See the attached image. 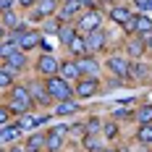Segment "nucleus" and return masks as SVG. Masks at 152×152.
<instances>
[{"instance_id": "nucleus-29", "label": "nucleus", "mask_w": 152, "mask_h": 152, "mask_svg": "<svg viewBox=\"0 0 152 152\" xmlns=\"http://www.w3.org/2000/svg\"><path fill=\"white\" fill-rule=\"evenodd\" d=\"M123 29H126V31H134V29H137V18H129V21L123 24Z\"/></svg>"}, {"instance_id": "nucleus-26", "label": "nucleus", "mask_w": 152, "mask_h": 152, "mask_svg": "<svg viewBox=\"0 0 152 152\" xmlns=\"http://www.w3.org/2000/svg\"><path fill=\"white\" fill-rule=\"evenodd\" d=\"M129 53H131L134 58H139V55L144 53V45H142V42H131V45H129Z\"/></svg>"}, {"instance_id": "nucleus-30", "label": "nucleus", "mask_w": 152, "mask_h": 152, "mask_svg": "<svg viewBox=\"0 0 152 152\" xmlns=\"http://www.w3.org/2000/svg\"><path fill=\"white\" fill-rule=\"evenodd\" d=\"M105 134H107V137H115V134H118L115 123H107V126H105Z\"/></svg>"}, {"instance_id": "nucleus-36", "label": "nucleus", "mask_w": 152, "mask_h": 152, "mask_svg": "<svg viewBox=\"0 0 152 152\" xmlns=\"http://www.w3.org/2000/svg\"><path fill=\"white\" fill-rule=\"evenodd\" d=\"M126 115H129V110H123V107H121V110H115V118H126Z\"/></svg>"}, {"instance_id": "nucleus-27", "label": "nucleus", "mask_w": 152, "mask_h": 152, "mask_svg": "<svg viewBox=\"0 0 152 152\" xmlns=\"http://www.w3.org/2000/svg\"><path fill=\"white\" fill-rule=\"evenodd\" d=\"M18 126H21V129H31V126H37V118H31V115H21Z\"/></svg>"}, {"instance_id": "nucleus-33", "label": "nucleus", "mask_w": 152, "mask_h": 152, "mask_svg": "<svg viewBox=\"0 0 152 152\" xmlns=\"http://www.w3.org/2000/svg\"><path fill=\"white\" fill-rule=\"evenodd\" d=\"M11 5H13V0H0V8L3 11H11Z\"/></svg>"}, {"instance_id": "nucleus-13", "label": "nucleus", "mask_w": 152, "mask_h": 152, "mask_svg": "<svg viewBox=\"0 0 152 152\" xmlns=\"http://www.w3.org/2000/svg\"><path fill=\"white\" fill-rule=\"evenodd\" d=\"M71 50H74L76 55H84V53H89V47H87V37H74Z\"/></svg>"}, {"instance_id": "nucleus-35", "label": "nucleus", "mask_w": 152, "mask_h": 152, "mask_svg": "<svg viewBox=\"0 0 152 152\" xmlns=\"http://www.w3.org/2000/svg\"><path fill=\"white\" fill-rule=\"evenodd\" d=\"M131 68H134V76H144V68L142 66H131Z\"/></svg>"}, {"instance_id": "nucleus-14", "label": "nucleus", "mask_w": 152, "mask_h": 152, "mask_svg": "<svg viewBox=\"0 0 152 152\" xmlns=\"http://www.w3.org/2000/svg\"><path fill=\"white\" fill-rule=\"evenodd\" d=\"M81 8V0H66V5H63V11H61V18H68L71 13H76Z\"/></svg>"}, {"instance_id": "nucleus-2", "label": "nucleus", "mask_w": 152, "mask_h": 152, "mask_svg": "<svg viewBox=\"0 0 152 152\" xmlns=\"http://www.w3.org/2000/svg\"><path fill=\"white\" fill-rule=\"evenodd\" d=\"M29 105H31V92L24 89V87H16L13 89V107L21 113V110H29Z\"/></svg>"}, {"instance_id": "nucleus-11", "label": "nucleus", "mask_w": 152, "mask_h": 152, "mask_svg": "<svg viewBox=\"0 0 152 152\" xmlns=\"http://www.w3.org/2000/svg\"><path fill=\"white\" fill-rule=\"evenodd\" d=\"M61 74H63V79H76V76L81 74V68H79V63H63Z\"/></svg>"}, {"instance_id": "nucleus-39", "label": "nucleus", "mask_w": 152, "mask_h": 152, "mask_svg": "<svg viewBox=\"0 0 152 152\" xmlns=\"http://www.w3.org/2000/svg\"><path fill=\"white\" fill-rule=\"evenodd\" d=\"M89 3H92V0H81V5H89Z\"/></svg>"}, {"instance_id": "nucleus-40", "label": "nucleus", "mask_w": 152, "mask_h": 152, "mask_svg": "<svg viewBox=\"0 0 152 152\" xmlns=\"http://www.w3.org/2000/svg\"><path fill=\"white\" fill-rule=\"evenodd\" d=\"M150 47H152V37H150Z\"/></svg>"}, {"instance_id": "nucleus-31", "label": "nucleus", "mask_w": 152, "mask_h": 152, "mask_svg": "<svg viewBox=\"0 0 152 152\" xmlns=\"http://www.w3.org/2000/svg\"><path fill=\"white\" fill-rule=\"evenodd\" d=\"M137 3L144 8V11H152V0H137Z\"/></svg>"}, {"instance_id": "nucleus-12", "label": "nucleus", "mask_w": 152, "mask_h": 152, "mask_svg": "<svg viewBox=\"0 0 152 152\" xmlns=\"http://www.w3.org/2000/svg\"><path fill=\"white\" fill-rule=\"evenodd\" d=\"M94 89H97V81H92V79H87V81H79V94L81 97H89V94H94Z\"/></svg>"}, {"instance_id": "nucleus-17", "label": "nucleus", "mask_w": 152, "mask_h": 152, "mask_svg": "<svg viewBox=\"0 0 152 152\" xmlns=\"http://www.w3.org/2000/svg\"><path fill=\"white\" fill-rule=\"evenodd\" d=\"M137 137H139V142L150 144V142H152V126H150V123H142V129H139Z\"/></svg>"}, {"instance_id": "nucleus-25", "label": "nucleus", "mask_w": 152, "mask_h": 152, "mask_svg": "<svg viewBox=\"0 0 152 152\" xmlns=\"http://www.w3.org/2000/svg\"><path fill=\"white\" fill-rule=\"evenodd\" d=\"M0 87H11V68L8 66H3V71H0Z\"/></svg>"}, {"instance_id": "nucleus-38", "label": "nucleus", "mask_w": 152, "mask_h": 152, "mask_svg": "<svg viewBox=\"0 0 152 152\" xmlns=\"http://www.w3.org/2000/svg\"><path fill=\"white\" fill-rule=\"evenodd\" d=\"M11 152H26V150H21V147H13V150H11Z\"/></svg>"}, {"instance_id": "nucleus-4", "label": "nucleus", "mask_w": 152, "mask_h": 152, "mask_svg": "<svg viewBox=\"0 0 152 152\" xmlns=\"http://www.w3.org/2000/svg\"><path fill=\"white\" fill-rule=\"evenodd\" d=\"M63 131H66L63 126H55V129L50 131V137H47V150H50V152H58V150H61V142H63Z\"/></svg>"}, {"instance_id": "nucleus-22", "label": "nucleus", "mask_w": 152, "mask_h": 152, "mask_svg": "<svg viewBox=\"0 0 152 152\" xmlns=\"http://www.w3.org/2000/svg\"><path fill=\"white\" fill-rule=\"evenodd\" d=\"M58 37H61V42H68V45H71V42H74V29H71V26H61V31H58Z\"/></svg>"}, {"instance_id": "nucleus-41", "label": "nucleus", "mask_w": 152, "mask_h": 152, "mask_svg": "<svg viewBox=\"0 0 152 152\" xmlns=\"http://www.w3.org/2000/svg\"><path fill=\"white\" fill-rule=\"evenodd\" d=\"M105 152H107V150H105Z\"/></svg>"}, {"instance_id": "nucleus-23", "label": "nucleus", "mask_w": 152, "mask_h": 152, "mask_svg": "<svg viewBox=\"0 0 152 152\" xmlns=\"http://www.w3.org/2000/svg\"><path fill=\"white\" fill-rule=\"evenodd\" d=\"M137 118H139L142 123H152V105H144V107L137 113Z\"/></svg>"}, {"instance_id": "nucleus-18", "label": "nucleus", "mask_w": 152, "mask_h": 152, "mask_svg": "<svg viewBox=\"0 0 152 152\" xmlns=\"http://www.w3.org/2000/svg\"><path fill=\"white\" fill-rule=\"evenodd\" d=\"M110 16H113V21H118V24H126V21L131 18L126 8H113V11H110Z\"/></svg>"}, {"instance_id": "nucleus-34", "label": "nucleus", "mask_w": 152, "mask_h": 152, "mask_svg": "<svg viewBox=\"0 0 152 152\" xmlns=\"http://www.w3.org/2000/svg\"><path fill=\"white\" fill-rule=\"evenodd\" d=\"M0 123L8 126V110H0Z\"/></svg>"}, {"instance_id": "nucleus-7", "label": "nucleus", "mask_w": 152, "mask_h": 152, "mask_svg": "<svg viewBox=\"0 0 152 152\" xmlns=\"http://www.w3.org/2000/svg\"><path fill=\"white\" fill-rule=\"evenodd\" d=\"M37 68H39L42 74H47V76H55V71H58L61 66H58V61H55V58H50V55H45V58H39V63H37Z\"/></svg>"}, {"instance_id": "nucleus-16", "label": "nucleus", "mask_w": 152, "mask_h": 152, "mask_svg": "<svg viewBox=\"0 0 152 152\" xmlns=\"http://www.w3.org/2000/svg\"><path fill=\"white\" fill-rule=\"evenodd\" d=\"M79 110V105H76L74 100H63L61 105H58V110L55 113H63V115H71V113H76Z\"/></svg>"}, {"instance_id": "nucleus-6", "label": "nucleus", "mask_w": 152, "mask_h": 152, "mask_svg": "<svg viewBox=\"0 0 152 152\" xmlns=\"http://www.w3.org/2000/svg\"><path fill=\"white\" fill-rule=\"evenodd\" d=\"M107 68H110L113 74H118V76H126V74H129V68H131V66H129V63L123 61V58H118V55H113V58L107 61Z\"/></svg>"}, {"instance_id": "nucleus-21", "label": "nucleus", "mask_w": 152, "mask_h": 152, "mask_svg": "<svg viewBox=\"0 0 152 152\" xmlns=\"http://www.w3.org/2000/svg\"><path fill=\"white\" fill-rule=\"evenodd\" d=\"M29 92H31V100H39V102H47V97H50V92H42L37 84L29 87Z\"/></svg>"}, {"instance_id": "nucleus-1", "label": "nucleus", "mask_w": 152, "mask_h": 152, "mask_svg": "<svg viewBox=\"0 0 152 152\" xmlns=\"http://www.w3.org/2000/svg\"><path fill=\"white\" fill-rule=\"evenodd\" d=\"M47 92H50V97H55L58 102H63V100L71 97V89H68L66 79H61V76H50V81H47Z\"/></svg>"}, {"instance_id": "nucleus-10", "label": "nucleus", "mask_w": 152, "mask_h": 152, "mask_svg": "<svg viewBox=\"0 0 152 152\" xmlns=\"http://www.w3.org/2000/svg\"><path fill=\"white\" fill-rule=\"evenodd\" d=\"M5 66H8L11 71H16V68H24V66H26V58H24V55H21L18 50H13V53H11L8 58H5Z\"/></svg>"}, {"instance_id": "nucleus-8", "label": "nucleus", "mask_w": 152, "mask_h": 152, "mask_svg": "<svg viewBox=\"0 0 152 152\" xmlns=\"http://www.w3.org/2000/svg\"><path fill=\"white\" fill-rule=\"evenodd\" d=\"M42 147H47V139L42 137V134H31V137H29V142H26V147H24V150H26V152H39Z\"/></svg>"}, {"instance_id": "nucleus-24", "label": "nucleus", "mask_w": 152, "mask_h": 152, "mask_svg": "<svg viewBox=\"0 0 152 152\" xmlns=\"http://www.w3.org/2000/svg\"><path fill=\"white\" fill-rule=\"evenodd\" d=\"M55 11V0H45L42 5H39V11H37V16H47Z\"/></svg>"}, {"instance_id": "nucleus-28", "label": "nucleus", "mask_w": 152, "mask_h": 152, "mask_svg": "<svg viewBox=\"0 0 152 152\" xmlns=\"http://www.w3.org/2000/svg\"><path fill=\"white\" fill-rule=\"evenodd\" d=\"M3 24H5V26H16V16L11 13V11H3Z\"/></svg>"}, {"instance_id": "nucleus-9", "label": "nucleus", "mask_w": 152, "mask_h": 152, "mask_svg": "<svg viewBox=\"0 0 152 152\" xmlns=\"http://www.w3.org/2000/svg\"><path fill=\"white\" fill-rule=\"evenodd\" d=\"M37 45H39V31H26L21 37V42H18L21 50H31V47H37Z\"/></svg>"}, {"instance_id": "nucleus-37", "label": "nucleus", "mask_w": 152, "mask_h": 152, "mask_svg": "<svg viewBox=\"0 0 152 152\" xmlns=\"http://www.w3.org/2000/svg\"><path fill=\"white\" fill-rule=\"evenodd\" d=\"M18 3H21V5H34L37 0H18Z\"/></svg>"}, {"instance_id": "nucleus-19", "label": "nucleus", "mask_w": 152, "mask_h": 152, "mask_svg": "<svg viewBox=\"0 0 152 152\" xmlns=\"http://www.w3.org/2000/svg\"><path fill=\"white\" fill-rule=\"evenodd\" d=\"M79 68H81V71H87V74H94L100 66L92 61V58H81V61H79Z\"/></svg>"}, {"instance_id": "nucleus-32", "label": "nucleus", "mask_w": 152, "mask_h": 152, "mask_svg": "<svg viewBox=\"0 0 152 152\" xmlns=\"http://www.w3.org/2000/svg\"><path fill=\"white\" fill-rule=\"evenodd\" d=\"M84 144H87V150H94V147H97V142H94L92 137H87V139H84Z\"/></svg>"}, {"instance_id": "nucleus-20", "label": "nucleus", "mask_w": 152, "mask_h": 152, "mask_svg": "<svg viewBox=\"0 0 152 152\" xmlns=\"http://www.w3.org/2000/svg\"><path fill=\"white\" fill-rule=\"evenodd\" d=\"M137 29L142 31V34H152V21H150V18H144V16H139V18H137Z\"/></svg>"}, {"instance_id": "nucleus-3", "label": "nucleus", "mask_w": 152, "mask_h": 152, "mask_svg": "<svg viewBox=\"0 0 152 152\" xmlns=\"http://www.w3.org/2000/svg\"><path fill=\"white\" fill-rule=\"evenodd\" d=\"M79 26H81L84 31H94L97 26H100V13H97V11L84 13V16H81V21H79Z\"/></svg>"}, {"instance_id": "nucleus-15", "label": "nucleus", "mask_w": 152, "mask_h": 152, "mask_svg": "<svg viewBox=\"0 0 152 152\" xmlns=\"http://www.w3.org/2000/svg\"><path fill=\"white\" fill-rule=\"evenodd\" d=\"M18 131H21V126H18V123H16V126H3V142H13L16 137H18Z\"/></svg>"}, {"instance_id": "nucleus-5", "label": "nucleus", "mask_w": 152, "mask_h": 152, "mask_svg": "<svg viewBox=\"0 0 152 152\" xmlns=\"http://www.w3.org/2000/svg\"><path fill=\"white\" fill-rule=\"evenodd\" d=\"M102 45H105V34L100 29H94L87 34V47H89V53H94V50H102Z\"/></svg>"}]
</instances>
